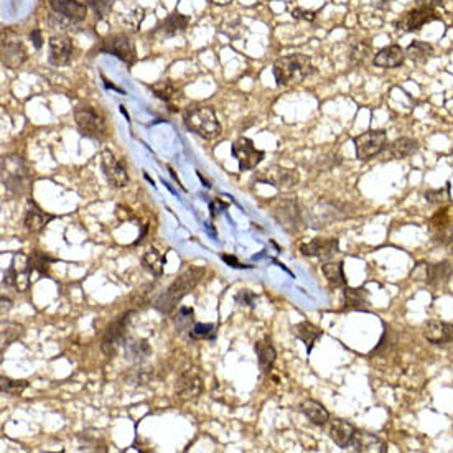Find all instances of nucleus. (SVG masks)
<instances>
[{"mask_svg": "<svg viewBox=\"0 0 453 453\" xmlns=\"http://www.w3.org/2000/svg\"><path fill=\"white\" fill-rule=\"evenodd\" d=\"M274 78L278 86H287L292 82H302L315 73L312 60L305 55H290L278 58L274 63Z\"/></svg>", "mask_w": 453, "mask_h": 453, "instance_id": "nucleus-1", "label": "nucleus"}, {"mask_svg": "<svg viewBox=\"0 0 453 453\" xmlns=\"http://www.w3.org/2000/svg\"><path fill=\"white\" fill-rule=\"evenodd\" d=\"M203 276H204L203 267L191 265V267L185 269V271L177 277V281L168 287L162 297L157 300V308L165 313L172 312L173 307H175V303L180 302L186 294H190V292L198 285V282L202 281Z\"/></svg>", "mask_w": 453, "mask_h": 453, "instance_id": "nucleus-2", "label": "nucleus"}, {"mask_svg": "<svg viewBox=\"0 0 453 453\" xmlns=\"http://www.w3.org/2000/svg\"><path fill=\"white\" fill-rule=\"evenodd\" d=\"M185 125L191 132L206 139V141H215L223 134L220 121H217L215 111L210 107L191 109L185 116Z\"/></svg>", "mask_w": 453, "mask_h": 453, "instance_id": "nucleus-3", "label": "nucleus"}, {"mask_svg": "<svg viewBox=\"0 0 453 453\" xmlns=\"http://www.w3.org/2000/svg\"><path fill=\"white\" fill-rule=\"evenodd\" d=\"M2 183L8 191L17 195L25 193L28 190L30 172L20 157H3Z\"/></svg>", "mask_w": 453, "mask_h": 453, "instance_id": "nucleus-4", "label": "nucleus"}, {"mask_svg": "<svg viewBox=\"0 0 453 453\" xmlns=\"http://www.w3.org/2000/svg\"><path fill=\"white\" fill-rule=\"evenodd\" d=\"M75 119L81 134L91 139H104L107 136V122L98 109L81 104L75 109Z\"/></svg>", "mask_w": 453, "mask_h": 453, "instance_id": "nucleus-5", "label": "nucleus"}, {"mask_svg": "<svg viewBox=\"0 0 453 453\" xmlns=\"http://www.w3.org/2000/svg\"><path fill=\"white\" fill-rule=\"evenodd\" d=\"M453 276V265L448 260L437 264L429 263H419L412 269L411 278L416 282H422V284L430 287H438L447 284Z\"/></svg>", "mask_w": 453, "mask_h": 453, "instance_id": "nucleus-6", "label": "nucleus"}, {"mask_svg": "<svg viewBox=\"0 0 453 453\" xmlns=\"http://www.w3.org/2000/svg\"><path fill=\"white\" fill-rule=\"evenodd\" d=\"M387 147V136L384 130H368L355 137V150L359 160H371L384 152Z\"/></svg>", "mask_w": 453, "mask_h": 453, "instance_id": "nucleus-7", "label": "nucleus"}, {"mask_svg": "<svg viewBox=\"0 0 453 453\" xmlns=\"http://www.w3.org/2000/svg\"><path fill=\"white\" fill-rule=\"evenodd\" d=\"M134 315V312H127L124 315H121L119 318H116L111 325L107 326L106 333L101 339V350L104 355L107 356H114L119 348L124 345L125 341V335H127V326L130 321V317Z\"/></svg>", "mask_w": 453, "mask_h": 453, "instance_id": "nucleus-8", "label": "nucleus"}, {"mask_svg": "<svg viewBox=\"0 0 453 453\" xmlns=\"http://www.w3.org/2000/svg\"><path fill=\"white\" fill-rule=\"evenodd\" d=\"M99 50L103 53H109L116 58H119L124 63H127L129 66H132L137 60V53H136V46L134 43L125 33H116V35H109L107 38H104Z\"/></svg>", "mask_w": 453, "mask_h": 453, "instance_id": "nucleus-9", "label": "nucleus"}, {"mask_svg": "<svg viewBox=\"0 0 453 453\" xmlns=\"http://www.w3.org/2000/svg\"><path fill=\"white\" fill-rule=\"evenodd\" d=\"M438 20V14L432 7L417 6L416 8H411L406 14L400 15L399 20L396 21V28L404 33H414L422 30V27L430 21Z\"/></svg>", "mask_w": 453, "mask_h": 453, "instance_id": "nucleus-10", "label": "nucleus"}, {"mask_svg": "<svg viewBox=\"0 0 453 453\" xmlns=\"http://www.w3.org/2000/svg\"><path fill=\"white\" fill-rule=\"evenodd\" d=\"M272 215L277 223L287 231H297L303 224V213L295 198L278 199Z\"/></svg>", "mask_w": 453, "mask_h": 453, "instance_id": "nucleus-11", "label": "nucleus"}, {"mask_svg": "<svg viewBox=\"0 0 453 453\" xmlns=\"http://www.w3.org/2000/svg\"><path fill=\"white\" fill-rule=\"evenodd\" d=\"M30 257L25 254H15L10 267L3 274V284L7 287H15L19 292H25L30 284V272H32Z\"/></svg>", "mask_w": 453, "mask_h": 453, "instance_id": "nucleus-12", "label": "nucleus"}, {"mask_svg": "<svg viewBox=\"0 0 453 453\" xmlns=\"http://www.w3.org/2000/svg\"><path fill=\"white\" fill-rule=\"evenodd\" d=\"M233 157L238 160L239 168L242 172H246V170L256 168L257 165L263 162L264 152L257 150L251 139L242 137L233 143Z\"/></svg>", "mask_w": 453, "mask_h": 453, "instance_id": "nucleus-13", "label": "nucleus"}, {"mask_svg": "<svg viewBox=\"0 0 453 453\" xmlns=\"http://www.w3.org/2000/svg\"><path fill=\"white\" fill-rule=\"evenodd\" d=\"M101 167L109 185H112L114 188H124V186H127V172H125V168L122 167V163L116 159L111 150H104L101 154Z\"/></svg>", "mask_w": 453, "mask_h": 453, "instance_id": "nucleus-14", "label": "nucleus"}, {"mask_svg": "<svg viewBox=\"0 0 453 453\" xmlns=\"http://www.w3.org/2000/svg\"><path fill=\"white\" fill-rule=\"evenodd\" d=\"M175 389L181 399H197L198 396L203 393V378L199 376L197 369H186V371L181 373L180 378L177 379Z\"/></svg>", "mask_w": 453, "mask_h": 453, "instance_id": "nucleus-15", "label": "nucleus"}, {"mask_svg": "<svg viewBox=\"0 0 453 453\" xmlns=\"http://www.w3.org/2000/svg\"><path fill=\"white\" fill-rule=\"evenodd\" d=\"M300 252L308 257H320V259H330L339 252V241L337 238H315L310 242L300 246Z\"/></svg>", "mask_w": 453, "mask_h": 453, "instance_id": "nucleus-16", "label": "nucleus"}, {"mask_svg": "<svg viewBox=\"0 0 453 453\" xmlns=\"http://www.w3.org/2000/svg\"><path fill=\"white\" fill-rule=\"evenodd\" d=\"M424 338L432 345H450L453 343V325L440 320L427 321L424 326Z\"/></svg>", "mask_w": 453, "mask_h": 453, "instance_id": "nucleus-17", "label": "nucleus"}, {"mask_svg": "<svg viewBox=\"0 0 453 453\" xmlns=\"http://www.w3.org/2000/svg\"><path fill=\"white\" fill-rule=\"evenodd\" d=\"M73 58V42L69 37L58 35L50 38V63L55 66H66Z\"/></svg>", "mask_w": 453, "mask_h": 453, "instance_id": "nucleus-18", "label": "nucleus"}, {"mask_svg": "<svg viewBox=\"0 0 453 453\" xmlns=\"http://www.w3.org/2000/svg\"><path fill=\"white\" fill-rule=\"evenodd\" d=\"M51 10L64 19L73 21H82L88 15V7L78 0H48Z\"/></svg>", "mask_w": 453, "mask_h": 453, "instance_id": "nucleus-19", "label": "nucleus"}, {"mask_svg": "<svg viewBox=\"0 0 453 453\" xmlns=\"http://www.w3.org/2000/svg\"><path fill=\"white\" fill-rule=\"evenodd\" d=\"M406 50H404L400 45H389L382 50H379L376 55H374V66L378 68H386V69H393V68H399L400 64L406 61Z\"/></svg>", "mask_w": 453, "mask_h": 453, "instance_id": "nucleus-20", "label": "nucleus"}, {"mask_svg": "<svg viewBox=\"0 0 453 453\" xmlns=\"http://www.w3.org/2000/svg\"><path fill=\"white\" fill-rule=\"evenodd\" d=\"M299 172L284 167H271L264 172L263 180L277 188H292L299 183Z\"/></svg>", "mask_w": 453, "mask_h": 453, "instance_id": "nucleus-21", "label": "nucleus"}, {"mask_svg": "<svg viewBox=\"0 0 453 453\" xmlns=\"http://www.w3.org/2000/svg\"><path fill=\"white\" fill-rule=\"evenodd\" d=\"M328 434L338 447L348 448V447H351L353 438H355V435H356V429H355V425L350 424V422H346L343 419H335L330 422Z\"/></svg>", "mask_w": 453, "mask_h": 453, "instance_id": "nucleus-22", "label": "nucleus"}, {"mask_svg": "<svg viewBox=\"0 0 453 453\" xmlns=\"http://www.w3.org/2000/svg\"><path fill=\"white\" fill-rule=\"evenodd\" d=\"M351 447L355 452L361 453H386L387 445L381 438L373 434L366 432H356L355 438H353Z\"/></svg>", "mask_w": 453, "mask_h": 453, "instance_id": "nucleus-23", "label": "nucleus"}, {"mask_svg": "<svg viewBox=\"0 0 453 453\" xmlns=\"http://www.w3.org/2000/svg\"><path fill=\"white\" fill-rule=\"evenodd\" d=\"M27 61V50L20 42H7L2 48V63L3 66L15 69L20 68Z\"/></svg>", "mask_w": 453, "mask_h": 453, "instance_id": "nucleus-24", "label": "nucleus"}, {"mask_svg": "<svg viewBox=\"0 0 453 453\" xmlns=\"http://www.w3.org/2000/svg\"><path fill=\"white\" fill-rule=\"evenodd\" d=\"M419 149V142L411 137H399L393 143L386 147V155L391 160H400L411 157L414 152Z\"/></svg>", "mask_w": 453, "mask_h": 453, "instance_id": "nucleus-25", "label": "nucleus"}, {"mask_svg": "<svg viewBox=\"0 0 453 453\" xmlns=\"http://www.w3.org/2000/svg\"><path fill=\"white\" fill-rule=\"evenodd\" d=\"M51 220H53V216L43 211L42 208L37 206L33 202H28L27 213H25V228H27L30 233H40Z\"/></svg>", "mask_w": 453, "mask_h": 453, "instance_id": "nucleus-26", "label": "nucleus"}, {"mask_svg": "<svg viewBox=\"0 0 453 453\" xmlns=\"http://www.w3.org/2000/svg\"><path fill=\"white\" fill-rule=\"evenodd\" d=\"M343 303H345V310H369V300L366 289H353V287H345L343 290Z\"/></svg>", "mask_w": 453, "mask_h": 453, "instance_id": "nucleus-27", "label": "nucleus"}, {"mask_svg": "<svg viewBox=\"0 0 453 453\" xmlns=\"http://www.w3.org/2000/svg\"><path fill=\"white\" fill-rule=\"evenodd\" d=\"M300 409H302L303 416L307 417V419L310 420L313 425L323 427L326 424V422L330 420L328 411H326V409L323 406H321L320 402H317V400H313V399L303 400L302 406H300Z\"/></svg>", "mask_w": 453, "mask_h": 453, "instance_id": "nucleus-28", "label": "nucleus"}, {"mask_svg": "<svg viewBox=\"0 0 453 453\" xmlns=\"http://www.w3.org/2000/svg\"><path fill=\"white\" fill-rule=\"evenodd\" d=\"M295 335H297L299 339H302L305 343V346H307V353L310 355L313 346H315V343L323 337V332H321L318 326H315L310 321H300V323L295 326Z\"/></svg>", "mask_w": 453, "mask_h": 453, "instance_id": "nucleus-29", "label": "nucleus"}, {"mask_svg": "<svg viewBox=\"0 0 453 453\" xmlns=\"http://www.w3.org/2000/svg\"><path fill=\"white\" fill-rule=\"evenodd\" d=\"M257 361H259V368L263 373H271L274 363H276L277 353L274 350V346L265 339H260V341L256 343L254 346Z\"/></svg>", "mask_w": 453, "mask_h": 453, "instance_id": "nucleus-30", "label": "nucleus"}, {"mask_svg": "<svg viewBox=\"0 0 453 453\" xmlns=\"http://www.w3.org/2000/svg\"><path fill=\"white\" fill-rule=\"evenodd\" d=\"M406 55L414 61V63L425 64L430 58H434L435 50H434V46L430 45V43L420 42V40H414L411 45L406 48Z\"/></svg>", "mask_w": 453, "mask_h": 453, "instance_id": "nucleus-31", "label": "nucleus"}, {"mask_svg": "<svg viewBox=\"0 0 453 453\" xmlns=\"http://www.w3.org/2000/svg\"><path fill=\"white\" fill-rule=\"evenodd\" d=\"M188 24H190V19L186 15L172 14L163 20L162 25H160V32H162L165 37H173V35L185 32L186 27H188Z\"/></svg>", "mask_w": 453, "mask_h": 453, "instance_id": "nucleus-32", "label": "nucleus"}, {"mask_svg": "<svg viewBox=\"0 0 453 453\" xmlns=\"http://www.w3.org/2000/svg\"><path fill=\"white\" fill-rule=\"evenodd\" d=\"M321 271L325 274V278L328 284L338 289V287L346 285L345 271H343V263H326L321 265Z\"/></svg>", "mask_w": 453, "mask_h": 453, "instance_id": "nucleus-33", "label": "nucleus"}, {"mask_svg": "<svg viewBox=\"0 0 453 453\" xmlns=\"http://www.w3.org/2000/svg\"><path fill=\"white\" fill-rule=\"evenodd\" d=\"M142 265L147 269V271L154 274L155 277L163 276V267H165V257L160 254L159 251L150 249L145 252L142 257Z\"/></svg>", "mask_w": 453, "mask_h": 453, "instance_id": "nucleus-34", "label": "nucleus"}, {"mask_svg": "<svg viewBox=\"0 0 453 453\" xmlns=\"http://www.w3.org/2000/svg\"><path fill=\"white\" fill-rule=\"evenodd\" d=\"M371 51H373V46L369 42L361 40L358 43H355L350 50V61L353 64L364 63V61L369 58V55H371Z\"/></svg>", "mask_w": 453, "mask_h": 453, "instance_id": "nucleus-35", "label": "nucleus"}, {"mask_svg": "<svg viewBox=\"0 0 453 453\" xmlns=\"http://www.w3.org/2000/svg\"><path fill=\"white\" fill-rule=\"evenodd\" d=\"M432 241L437 244V246H442L453 252V224H447L443 228L434 231Z\"/></svg>", "mask_w": 453, "mask_h": 453, "instance_id": "nucleus-36", "label": "nucleus"}, {"mask_svg": "<svg viewBox=\"0 0 453 453\" xmlns=\"http://www.w3.org/2000/svg\"><path fill=\"white\" fill-rule=\"evenodd\" d=\"M152 93H154L159 99H162V101L170 103L173 98H175L178 91L170 81H160L152 86Z\"/></svg>", "mask_w": 453, "mask_h": 453, "instance_id": "nucleus-37", "label": "nucleus"}, {"mask_svg": "<svg viewBox=\"0 0 453 453\" xmlns=\"http://www.w3.org/2000/svg\"><path fill=\"white\" fill-rule=\"evenodd\" d=\"M425 202H429L430 204H443L450 199V185L447 183L445 188H438V190H427L424 193Z\"/></svg>", "mask_w": 453, "mask_h": 453, "instance_id": "nucleus-38", "label": "nucleus"}, {"mask_svg": "<svg viewBox=\"0 0 453 453\" xmlns=\"http://www.w3.org/2000/svg\"><path fill=\"white\" fill-rule=\"evenodd\" d=\"M24 335V326L19 323H3L2 326V343L10 345L12 341L19 339Z\"/></svg>", "mask_w": 453, "mask_h": 453, "instance_id": "nucleus-39", "label": "nucleus"}, {"mask_svg": "<svg viewBox=\"0 0 453 453\" xmlns=\"http://www.w3.org/2000/svg\"><path fill=\"white\" fill-rule=\"evenodd\" d=\"M150 346H149V343L147 341H134V343H130L129 345V356L132 359H136V361H142V359H145L147 356H150Z\"/></svg>", "mask_w": 453, "mask_h": 453, "instance_id": "nucleus-40", "label": "nucleus"}, {"mask_svg": "<svg viewBox=\"0 0 453 453\" xmlns=\"http://www.w3.org/2000/svg\"><path fill=\"white\" fill-rule=\"evenodd\" d=\"M0 381H2V384H0L2 386V393H7L12 396L21 394L28 386L25 381H14V379H8V378H2Z\"/></svg>", "mask_w": 453, "mask_h": 453, "instance_id": "nucleus-41", "label": "nucleus"}, {"mask_svg": "<svg viewBox=\"0 0 453 453\" xmlns=\"http://www.w3.org/2000/svg\"><path fill=\"white\" fill-rule=\"evenodd\" d=\"M112 3H114V0H91L89 6L94 8L96 17L101 20L104 17L109 15V12H111L112 8Z\"/></svg>", "mask_w": 453, "mask_h": 453, "instance_id": "nucleus-42", "label": "nucleus"}, {"mask_svg": "<svg viewBox=\"0 0 453 453\" xmlns=\"http://www.w3.org/2000/svg\"><path fill=\"white\" fill-rule=\"evenodd\" d=\"M213 335H215V325L210 323H197L190 332L191 338H213Z\"/></svg>", "mask_w": 453, "mask_h": 453, "instance_id": "nucleus-43", "label": "nucleus"}, {"mask_svg": "<svg viewBox=\"0 0 453 453\" xmlns=\"http://www.w3.org/2000/svg\"><path fill=\"white\" fill-rule=\"evenodd\" d=\"M48 263H50V259L45 254H42V252H35V254L30 257V264H32L33 269H37L38 272H46L48 271Z\"/></svg>", "mask_w": 453, "mask_h": 453, "instance_id": "nucleus-44", "label": "nucleus"}, {"mask_svg": "<svg viewBox=\"0 0 453 453\" xmlns=\"http://www.w3.org/2000/svg\"><path fill=\"white\" fill-rule=\"evenodd\" d=\"M292 17L297 20H305V21L315 20V14H313L312 10H303V8H294V10H292Z\"/></svg>", "mask_w": 453, "mask_h": 453, "instance_id": "nucleus-45", "label": "nucleus"}, {"mask_svg": "<svg viewBox=\"0 0 453 453\" xmlns=\"http://www.w3.org/2000/svg\"><path fill=\"white\" fill-rule=\"evenodd\" d=\"M221 259H223L228 265H231V267H236V269H249L251 267V265H244V264L239 263V260L234 256L223 254V256H221Z\"/></svg>", "mask_w": 453, "mask_h": 453, "instance_id": "nucleus-46", "label": "nucleus"}, {"mask_svg": "<svg viewBox=\"0 0 453 453\" xmlns=\"http://www.w3.org/2000/svg\"><path fill=\"white\" fill-rule=\"evenodd\" d=\"M30 40H32V43L35 45V48H37V50H40V48L43 46V38H42L40 30H33V32L30 33Z\"/></svg>", "mask_w": 453, "mask_h": 453, "instance_id": "nucleus-47", "label": "nucleus"}, {"mask_svg": "<svg viewBox=\"0 0 453 453\" xmlns=\"http://www.w3.org/2000/svg\"><path fill=\"white\" fill-rule=\"evenodd\" d=\"M416 3L417 6L437 8L438 6H443V0H416Z\"/></svg>", "mask_w": 453, "mask_h": 453, "instance_id": "nucleus-48", "label": "nucleus"}, {"mask_svg": "<svg viewBox=\"0 0 453 453\" xmlns=\"http://www.w3.org/2000/svg\"><path fill=\"white\" fill-rule=\"evenodd\" d=\"M238 297H242V302H246L247 305H251V307H254V303H256V297H254V295L251 294V292L244 290V292H241V294L238 295Z\"/></svg>", "mask_w": 453, "mask_h": 453, "instance_id": "nucleus-49", "label": "nucleus"}, {"mask_svg": "<svg viewBox=\"0 0 453 453\" xmlns=\"http://www.w3.org/2000/svg\"><path fill=\"white\" fill-rule=\"evenodd\" d=\"M210 208H211V215L215 216L216 213H220V211H217V208H220V210H226V208H228V204H226V203H221L220 199L216 198L215 202H211V203H210Z\"/></svg>", "mask_w": 453, "mask_h": 453, "instance_id": "nucleus-50", "label": "nucleus"}, {"mask_svg": "<svg viewBox=\"0 0 453 453\" xmlns=\"http://www.w3.org/2000/svg\"><path fill=\"white\" fill-rule=\"evenodd\" d=\"M213 3H216V6H228V3L233 2V0H211Z\"/></svg>", "mask_w": 453, "mask_h": 453, "instance_id": "nucleus-51", "label": "nucleus"}, {"mask_svg": "<svg viewBox=\"0 0 453 453\" xmlns=\"http://www.w3.org/2000/svg\"><path fill=\"white\" fill-rule=\"evenodd\" d=\"M198 177H199V180H202V181L204 183V186H206V188H210V186H211V185H210V181H208L206 178H203V175H202V173H199V172H198Z\"/></svg>", "mask_w": 453, "mask_h": 453, "instance_id": "nucleus-52", "label": "nucleus"}, {"mask_svg": "<svg viewBox=\"0 0 453 453\" xmlns=\"http://www.w3.org/2000/svg\"><path fill=\"white\" fill-rule=\"evenodd\" d=\"M391 2H394V0H381V3H384V6H386V3H391Z\"/></svg>", "mask_w": 453, "mask_h": 453, "instance_id": "nucleus-53", "label": "nucleus"}, {"mask_svg": "<svg viewBox=\"0 0 453 453\" xmlns=\"http://www.w3.org/2000/svg\"><path fill=\"white\" fill-rule=\"evenodd\" d=\"M452 154H453V149H452Z\"/></svg>", "mask_w": 453, "mask_h": 453, "instance_id": "nucleus-54", "label": "nucleus"}]
</instances>
